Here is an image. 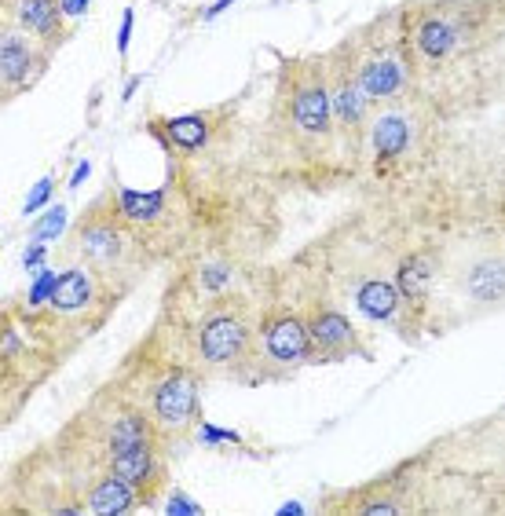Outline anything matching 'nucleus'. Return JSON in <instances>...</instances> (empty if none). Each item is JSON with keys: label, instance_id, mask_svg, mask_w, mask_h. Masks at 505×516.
<instances>
[{"label": "nucleus", "instance_id": "obj_19", "mask_svg": "<svg viewBox=\"0 0 505 516\" xmlns=\"http://www.w3.org/2000/svg\"><path fill=\"white\" fill-rule=\"evenodd\" d=\"M370 143H374L377 158H396V154L407 151L410 143V125L403 114H381L374 121V132H370Z\"/></svg>", "mask_w": 505, "mask_h": 516}, {"label": "nucleus", "instance_id": "obj_23", "mask_svg": "<svg viewBox=\"0 0 505 516\" xmlns=\"http://www.w3.org/2000/svg\"><path fill=\"white\" fill-rule=\"evenodd\" d=\"M55 279H59V275H52V271H48V268L37 271V282H33V286H30V297H26V301H30V308H41V304H52Z\"/></svg>", "mask_w": 505, "mask_h": 516}, {"label": "nucleus", "instance_id": "obj_16", "mask_svg": "<svg viewBox=\"0 0 505 516\" xmlns=\"http://www.w3.org/2000/svg\"><path fill=\"white\" fill-rule=\"evenodd\" d=\"M114 209H118V216L132 220V224H151V220H158V216L165 213V194L121 187L118 198H114Z\"/></svg>", "mask_w": 505, "mask_h": 516}, {"label": "nucleus", "instance_id": "obj_22", "mask_svg": "<svg viewBox=\"0 0 505 516\" xmlns=\"http://www.w3.org/2000/svg\"><path fill=\"white\" fill-rule=\"evenodd\" d=\"M63 227H66V209L63 205H52L48 213L37 220V227H33V238L37 242H52V238L63 235Z\"/></svg>", "mask_w": 505, "mask_h": 516}, {"label": "nucleus", "instance_id": "obj_34", "mask_svg": "<svg viewBox=\"0 0 505 516\" xmlns=\"http://www.w3.org/2000/svg\"><path fill=\"white\" fill-rule=\"evenodd\" d=\"M279 513L282 516H297V513H304V506H301V502H290V506H282Z\"/></svg>", "mask_w": 505, "mask_h": 516}, {"label": "nucleus", "instance_id": "obj_4", "mask_svg": "<svg viewBox=\"0 0 505 516\" xmlns=\"http://www.w3.org/2000/svg\"><path fill=\"white\" fill-rule=\"evenodd\" d=\"M198 418V381L187 370H172L154 392V421L180 432Z\"/></svg>", "mask_w": 505, "mask_h": 516}, {"label": "nucleus", "instance_id": "obj_3", "mask_svg": "<svg viewBox=\"0 0 505 516\" xmlns=\"http://www.w3.org/2000/svg\"><path fill=\"white\" fill-rule=\"evenodd\" d=\"M312 348L315 344L312 334H308V319H301V315H275V319L260 326V352L268 355L271 363H304Z\"/></svg>", "mask_w": 505, "mask_h": 516}, {"label": "nucleus", "instance_id": "obj_9", "mask_svg": "<svg viewBox=\"0 0 505 516\" xmlns=\"http://www.w3.org/2000/svg\"><path fill=\"white\" fill-rule=\"evenodd\" d=\"M308 334H312L315 348L326 352V355H337V352H344V348H355L352 323H348L341 312H334V308H315V312L308 315Z\"/></svg>", "mask_w": 505, "mask_h": 516}, {"label": "nucleus", "instance_id": "obj_30", "mask_svg": "<svg viewBox=\"0 0 505 516\" xmlns=\"http://www.w3.org/2000/svg\"><path fill=\"white\" fill-rule=\"evenodd\" d=\"M59 8H63V19H77L88 11V0H59Z\"/></svg>", "mask_w": 505, "mask_h": 516}, {"label": "nucleus", "instance_id": "obj_29", "mask_svg": "<svg viewBox=\"0 0 505 516\" xmlns=\"http://www.w3.org/2000/svg\"><path fill=\"white\" fill-rule=\"evenodd\" d=\"M129 37H132V8H125V19H121V33H118V52H129Z\"/></svg>", "mask_w": 505, "mask_h": 516}, {"label": "nucleus", "instance_id": "obj_14", "mask_svg": "<svg viewBox=\"0 0 505 516\" xmlns=\"http://www.w3.org/2000/svg\"><path fill=\"white\" fill-rule=\"evenodd\" d=\"M110 476H121V480H129L136 487H147L151 480H158V458H154L151 443L110 454Z\"/></svg>", "mask_w": 505, "mask_h": 516}, {"label": "nucleus", "instance_id": "obj_31", "mask_svg": "<svg viewBox=\"0 0 505 516\" xmlns=\"http://www.w3.org/2000/svg\"><path fill=\"white\" fill-rule=\"evenodd\" d=\"M231 4H235V0H216L213 8L205 11V19H216V15H220V11H227V8H231Z\"/></svg>", "mask_w": 505, "mask_h": 516}, {"label": "nucleus", "instance_id": "obj_27", "mask_svg": "<svg viewBox=\"0 0 505 516\" xmlns=\"http://www.w3.org/2000/svg\"><path fill=\"white\" fill-rule=\"evenodd\" d=\"M41 260H44V246L37 242V238H33V246L22 253V268H26V271H41Z\"/></svg>", "mask_w": 505, "mask_h": 516}, {"label": "nucleus", "instance_id": "obj_17", "mask_svg": "<svg viewBox=\"0 0 505 516\" xmlns=\"http://www.w3.org/2000/svg\"><path fill=\"white\" fill-rule=\"evenodd\" d=\"M162 136L169 147L176 151H202L205 140H209V121L205 114H183V118H169L162 125Z\"/></svg>", "mask_w": 505, "mask_h": 516}, {"label": "nucleus", "instance_id": "obj_33", "mask_svg": "<svg viewBox=\"0 0 505 516\" xmlns=\"http://www.w3.org/2000/svg\"><path fill=\"white\" fill-rule=\"evenodd\" d=\"M363 513H374V516L377 513H396V506H392V502H381V506H366Z\"/></svg>", "mask_w": 505, "mask_h": 516}, {"label": "nucleus", "instance_id": "obj_12", "mask_svg": "<svg viewBox=\"0 0 505 516\" xmlns=\"http://www.w3.org/2000/svg\"><path fill=\"white\" fill-rule=\"evenodd\" d=\"M92 297H96V282H92V275L81 268H70L55 279L52 308L63 315H74V312H81V308H88Z\"/></svg>", "mask_w": 505, "mask_h": 516}, {"label": "nucleus", "instance_id": "obj_21", "mask_svg": "<svg viewBox=\"0 0 505 516\" xmlns=\"http://www.w3.org/2000/svg\"><path fill=\"white\" fill-rule=\"evenodd\" d=\"M107 443H110V454L143 447V443H151V425H147L140 414H125V418L114 421V429L107 432Z\"/></svg>", "mask_w": 505, "mask_h": 516}, {"label": "nucleus", "instance_id": "obj_5", "mask_svg": "<svg viewBox=\"0 0 505 516\" xmlns=\"http://www.w3.org/2000/svg\"><path fill=\"white\" fill-rule=\"evenodd\" d=\"M118 209H103V213H88L85 224L77 227V238H81V249L96 264H118L121 253H125V227L114 220Z\"/></svg>", "mask_w": 505, "mask_h": 516}, {"label": "nucleus", "instance_id": "obj_25", "mask_svg": "<svg viewBox=\"0 0 505 516\" xmlns=\"http://www.w3.org/2000/svg\"><path fill=\"white\" fill-rule=\"evenodd\" d=\"M48 198H52V176H44V180L33 187L30 198H26V205H22V213L33 216L37 209H44V205H48Z\"/></svg>", "mask_w": 505, "mask_h": 516}, {"label": "nucleus", "instance_id": "obj_7", "mask_svg": "<svg viewBox=\"0 0 505 516\" xmlns=\"http://www.w3.org/2000/svg\"><path fill=\"white\" fill-rule=\"evenodd\" d=\"M41 55L33 52V44L19 30H4V48H0V74H4V92H22L30 85L33 74H41L37 66Z\"/></svg>", "mask_w": 505, "mask_h": 516}, {"label": "nucleus", "instance_id": "obj_11", "mask_svg": "<svg viewBox=\"0 0 505 516\" xmlns=\"http://www.w3.org/2000/svg\"><path fill=\"white\" fill-rule=\"evenodd\" d=\"M136 498H140V487L121 480V476H110V480H103V484H96L88 491L85 509L99 516H118V513H129V509L136 506Z\"/></svg>", "mask_w": 505, "mask_h": 516}, {"label": "nucleus", "instance_id": "obj_6", "mask_svg": "<svg viewBox=\"0 0 505 516\" xmlns=\"http://www.w3.org/2000/svg\"><path fill=\"white\" fill-rule=\"evenodd\" d=\"M11 15L19 22V30L37 37V41H48L52 48L63 41V8H59V0H11Z\"/></svg>", "mask_w": 505, "mask_h": 516}, {"label": "nucleus", "instance_id": "obj_8", "mask_svg": "<svg viewBox=\"0 0 505 516\" xmlns=\"http://www.w3.org/2000/svg\"><path fill=\"white\" fill-rule=\"evenodd\" d=\"M355 77H359V85H363L366 96L388 99L403 88V63H399L392 52L366 55L363 66H355Z\"/></svg>", "mask_w": 505, "mask_h": 516}, {"label": "nucleus", "instance_id": "obj_1", "mask_svg": "<svg viewBox=\"0 0 505 516\" xmlns=\"http://www.w3.org/2000/svg\"><path fill=\"white\" fill-rule=\"evenodd\" d=\"M290 118L308 136H326L334 129V99H330V88L319 74L301 77L290 88Z\"/></svg>", "mask_w": 505, "mask_h": 516}, {"label": "nucleus", "instance_id": "obj_10", "mask_svg": "<svg viewBox=\"0 0 505 516\" xmlns=\"http://www.w3.org/2000/svg\"><path fill=\"white\" fill-rule=\"evenodd\" d=\"M330 99H334V121L341 125L344 132H359L366 118V92L359 85L355 70H341L330 88Z\"/></svg>", "mask_w": 505, "mask_h": 516}, {"label": "nucleus", "instance_id": "obj_18", "mask_svg": "<svg viewBox=\"0 0 505 516\" xmlns=\"http://www.w3.org/2000/svg\"><path fill=\"white\" fill-rule=\"evenodd\" d=\"M465 290L469 297L480 304H495L505 297V264L502 260H484V264H473L469 279H465Z\"/></svg>", "mask_w": 505, "mask_h": 516}, {"label": "nucleus", "instance_id": "obj_13", "mask_svg": "<svg viewBox=\"0 0 505 516\" xmlns=\"http://www.w3.org/2000/svg\"><path fill=\"white\" fill-rule=\"evenodd\" d=\"M399 286L388 279H370L359 286V293H355V308L366 315V319H377V323H385V319H392L399 308Z\"/></svg>", "mask_w": 505, "mask_h": 516}, {"label": "nucleus", "instance_id": "obj_2", "mask_svg": "<svg viewBox=\"0 0 505 516\" xmlns=\"http://www.w3.org/2000/svg\"><path fill=\"white\" fill-rule=\"evenodd\" d=\"M249 344V330L246 319L238 312H213L198 330V352H202L205 363L213 366H227L235 363L238 355L246 352Z\"/></svg>", "mask_w": 505, "mask_h": 516}, {"label": "nucleus", "instance_id": "obj_15", "mask_svg": "<svg viewBox=\"0 0 505 516\" xmlns=\"http://www.w3.org/2000/svg\"><path fill=\"white\" fill-rule=\"evenodd\" d=\"M410 41H414V48H418L425 59H443V55L451 52L454 41H458V33H454L451 22L443 19H418V26L410 30Z\"/></svg>", "mask_w": 505, "mask_h": 516}, {"label": "nucleus", "instance_id": "obj_24", "mask_svg": "<svg viewBox=\"0 0 505 516\" xmlns=\"http://www.w3.org/2000/svg\"><path fill=\"white\" fill-rule=\"evenodd\" d=\"M227 279H231V271H227V264H213V260H209V264L202 268V286H205L209 293H220V290H224Z\"/></svg>", "mask_w": 505, "mask_h": 516}, {"label": "nucleus", "instance_id": "obj_26", "mask_svg": "<svg viewBox=\"0 0 505 516\" xmlns=\"http://www.w3.org/2000/svg\"><path fill=\"white\" fill-rule=\"evenodd\" d=\"M202 440L205 443H242L238 432H227V429H213V425H202Z\"/></svg>", "mask_w": 505, "mask_h": 516}, {"label": "nucleus", "instance_id": "obj_28", "mask_svg": "<svg viewBox=\"0 0 505 516\" xmlns=\"http://www.w3.org/2000/svg\"><path fill=\"white\" fill-rule=\"evenodd\" d=\"M165 509H169L172 516H180V513H191V516H194V513H202V509L194 506V502H187V495H172V502H169Z\"/></svg>", "mask_w": 505, "mask_h": 516}, {"label": "nucleus", "instance_id": "obj_20", "mask_svg": "<svg viewBox=\"0 0 505 516\" xmlns=\"http://www.w3.org/2000/svg\"><path fill=\"white\" fill-rule=\"evenodd\" d=\"M429 282H432V257L429 253H410V257L399 264L396 286L407 301H425Z\"/></svg>", "mask_w": 505, "mask_h": 516}, {"label": "nucleus", "instance_id": "obj_32", "mask_svg": "<svg viewBox=\"0 0 505 516\" xmlns=\"http://www.w3.org/2000/svg\"><path fill=\"white\" fill-rule=\"evenodd\" d=\"M88 172H92V165H88V162H81V165H77L74 180H70V183H74V187H81V183H85V176H88Z\"/></svg>", "mask_w": 505, "mask_h": 516}]
</instances>
